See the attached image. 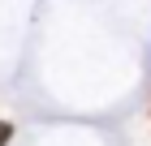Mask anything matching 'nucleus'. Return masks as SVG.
<instances>
[{
  "label": "nucleus",
  "instance_id": "1",
  "mask_svg": "<svg viewBox=\"0 0 151 146\" xmlns=\"http://www.w3.org/2000/svg\"><path fill=\"white\" fill-rule=\"evenodd\" d=\"M9 137H13V125H9V120H0V146H9Z\"/></svg>",
  "mask_w": 151,
  "mask_h": 146
}]
</instances>
